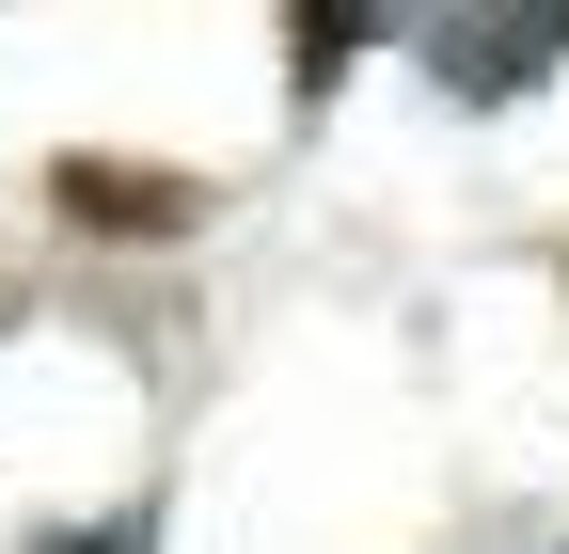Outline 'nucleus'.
Returning a JSON list of instances; mask_svg holds the SVG:
<instances>
[{"label":"nucleus","mask_w":569,"mask_h":554,"mask_svg":"<svg viewBox=\"0 0 569 554\" xmlns=\"http://www.w3.org/2000/svg\"><path fill=\"white\" fill-rule=\"evenodd\" d=\"M48 554H142V523H96V538H48Z\"/></svg>","instance_id":"1"}]
</instances>
